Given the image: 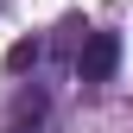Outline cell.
<instances>
[{
  "instance_id": "7a4b0ae2",
  "label": "cell",
  "mask_w": 133,
  "mask_h": 133,
  "mask_svg": "<svg viewBox=\"0 0 133 133\" xmlns=\"http://www.w3.org/2000/svg\"><path fill=\"white\" fill-rule=\"evenodd\" d=\"M38 63H44V38H13V44H6V70H13V76L38 70Z\"/></svg>"
},
{
  "instance_id": "6da1fadb",
  "label": "cell",
  "mask_w": 133,
  "mask_h": 133,
  "mask_svg": "<svg viewBox=\"0 0 133 133\" xmlns=\"http://www.w3.org/2000/svg\"><path fill=\"white\" fill-rule=\"evenodd\" d=\"M114 70H121V38L114 32H89L82 51H76V76L82 82H108Z\"/></svg>"
}]
</instances>
